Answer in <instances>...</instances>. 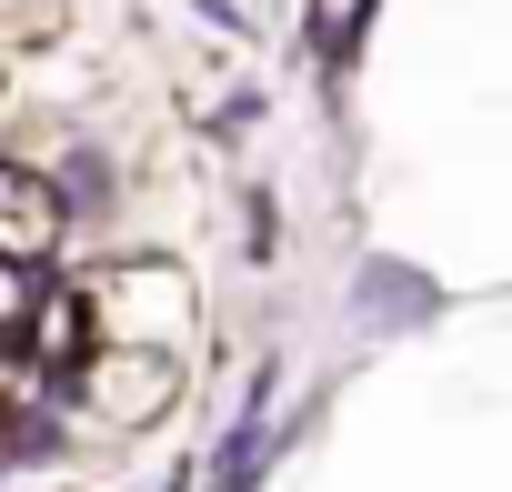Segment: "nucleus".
<instances>
[{"mask_svg":"<svg viewBox=\"0 0 512 492\" xmlns=\"http://www.w3.org/2000/svg\"><path fill=\"white\" fill-rule=\"evenodd\" d=\"M71 211H81L71 191H51L31 161H11V171H0V252H11V262H51V241H61Z\"/></svg>","mask_w":512,"mask_h":492,"instance_id":"7ed1b4c3","label":"nucleus"},{"mask_svg":"<svg viewBox=\"0 0 512 492\" xmlns=\"http://www.w3.org/2000/svg\"><path fill=\"white\" fill-rule=\"evenodd\" d=\"M171 492H191V472H181V482H171Z\"/></svg>","mask_w":512,"mask_h":492,"instance_id":"6e6552de","label":"nucleus"},{"mask_svg":"<svg viewBox=\"0 0 512 492\" xmlns=\"http://www.w3.org/2000/svg\"><path fill=\"white\" fill-rule=\"evenodd\" d=\"M452 312V292L422 272V262H392V252H372L362 272H352V322L372 332V342H392V332H432Z\"/></svg>","mask_w":512,"mask_h":492,"instance_id":"f257e3e1","label":"nucleus"},{"mask_svg":"<svg viewBox=\"0 0 512 492\" xmlns=\"http://www.w3.org/2000/svg\"><path fill=\"white\" fill-rule=\"evenodd\" d=\"M61 442H71V422H61V392H21L11 462H21V472H41V462H61Z\"/></svg>","mask_w":512,"mask_h":492,"instance_id":"39448f33","label":"nucleus"},{"mask_svg":"<svg viewBox=\"0 0 512 492\" xmlns=\"http://www.w3.org/2000/svg\"><path fill=\"white\" fill-rule=\"evenodd\" d=\"M372 11H382V0H342V11H322V0H312V61L342 81L352 71V51H362V31H372Z\"/></svg>","mask_w":512,"mask_h":492,"instance_id":"20e7f679","label":"nucleus"},{"mask_svg":"<svg viewBox=\"0 0 512 492\" xmlns=\"http://www.w3.org/2000/svg\"><path fill=\"white\" fill-rule=\"evenodd\" d=\"M191 11H211L221 31H251V11H241V0H191Z\"/></svg>","mask_w":512,"mask_h":492,"instance_id":"0eeeda50","label":"nucleus"},{"mask_svg":"<svg viewBox=\"0 0 512 492\" xmlns=\"http://www.w3.org/2000/svg\"><path fill=\"white\" fill-rule=\"evenodd\" d=\"M101 191H111V171H101V161H91V151H81V161H71V201H81V211H91V201H101Z\"/></svg>","mask_w":512,"mask_h":492,"instance_id":"423d86ee","label":"nucleus"},{"mask_svg":"<svg viewBox=\"0 0 512 492\" xmlns=\"http://www.w3.org/2000/svg\"><path fill=\"white\" fill-rule=\"evenodd\" d=\"M272 362L251 372V392H241V412H231V432H221V452H211V492H262V472H272V452L292 442V422L272 432Z\"/></svg>","mask_w":512,"mask_h":492,"instance_id":"f03ea898","label":"nucleus"}]
</instances>
